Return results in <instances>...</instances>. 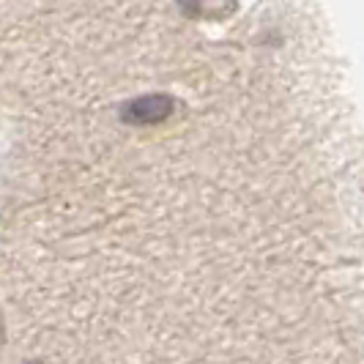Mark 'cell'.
<instances>
[{
  "mask_svg": "<svg viewBox=\"0 0 364 364\" xmlns=\"http://www.w3.org/2000/svg\"><path fill=\"white\" fill-rule=\"evenodd\" d=\"M173 112V99L167 96H148L137 99L129 107H124V121L129 124H156Z\"/></svg>",
  "mask_w": 364,
  "mask_h": 364,
  "instance_id": "cell-1",
  "label": "cell"
}]
</instances>
